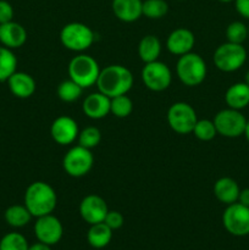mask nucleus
<instances>
[{"mask_svg": "<svg viewBox=\"0 0 249 250\" xmlns=\"http://www.w3.org/2000/svg\"><path fill=\"white\" fill-rule=\"evenodd\" d=\"M160 54L161 42L158 37L154 34H148L141 39L138 44V55L144 63L159 60Z\"/></svg>", "mask_w": 249, "mask_h": 250, "instance_id": "4be33fe9", "label": "nucleus"}, {"mask_svg": "<svg viewBox=\"0 0 249 250\" xmlns=\"http://www.w3.org/2000/svg\"><path fill=\"white\" fill-rule=\"evenodd\" d=\"M9 89L12 94L20 99L31 98L36 92V81L29 73L16 71L9 80L6 81Z\"/></svg>", "mask_w": 249, "mask_h": 250, "instance_id": "a211bd4d", "label": "nucleus"}, {"mask_svg": "<svg viewBox=\"0 0 249 250\" xmlns=\"http://www.w3.org/2000/svg\"><path fill=\"white\" fill-rule=\"evenodd\" d=\"M207 72L208 67L204 59L193 51L180 56L176 63V75L187 87H197L202 84L207 77Z\"/></svg>", "mask_w": 249, "mask_h": 250, "instance_id": "7ed1b4c3", "label": "nucleus"}, {"mask_svg": "<svg viewBox=\"0 0 249 250\" xmlns=\"http://www.w3.org/2000/svg\"><path fill=\"white\" fill-rule=\"evenodd\" d=\"M105 224L112 229V231H116V229H120L124 224V215L120 211H115V210H109L105 216L104 220Z\"/></svg>", "mask_w": 249, "mask_h": 250, "instance_id": "473e14b6", "label": "nucleus"}, {"mask_svg": "<svg viewBox=\"0 0 249 250\" xmlns=\"http://www.w3.org/2000/svg\"><path fill=\"white\" fill-rule=\"evenodd\" d=\"M51 246H48V244L45 243H42V242H37V243L32 244V246H29L28 250H51L50 248Z\"/></svg>", "mask_w": 249, "mask_h": 250, "instance_id": "e433bc0d", "label": "nucleus"}, {"mask_svg": "<svg viewBox=\"0 0 249 250\" xmlns=\"http://www.w3.org/2000/svg\"><path fill=\"white\" fill-rule=\"evenodd\" d=\"M142 6L143 1L142 0H112V12L115 16L122 22L137 21L143 16L142 14Z\"/></svg>", "mask_w": 249, "mask_h": 250, "instance_id": "6ab92c4d", "label": "nucleus"}, {"mask_svg": "<svg viewBox=\"0 0 249 250\" xmlns=\"http://www.w3.org/2000/svg\"><path fill=\"white\" fill-rule=\"evenodd\" d=\"M244 83H247V84L249 85V70L247 71L246 76H244Z\"/></svg>", "mask_w": 249, "mask_h": 250, "instance_id": "58836bf2", "label": "nucleus"}, {"mask_svg": "<svg viewBox=\"0 0 249 250\" xmlns=\"http://www.w3.org/2000/svg\"><path fill=\"white\" fill-rule=\"evenodd\" d=\"M248 38H249V24H248Z\"/></svg>", "mask_w": 249, "mask_h": 250, "instance_id": "a19ab883", "label": "nucleus"}, {"mask_svg": "<svg viewBox=\"0 0 249 250\" xmlns=\"http://www.w3.org/2000/svg\"><path fill=\"white\" fill-rule=\"evenodd\" d=\"M227 106L234 110H243L249 105V85L244 82L233 83L225 93Z\"/></svg>", "mask_w": 249, "mask_h": 250, "instance_id": "412c9836", "label": "nucleus"}, {"mask_svg": "<svg viewBox=\"0 0 249 250\" xmlns=\"http://www.w3.org/2000/svg\"><path fill=\"white\" fill-rule=\"evenodd\" d=\"M67 71L71 80L85 89L97 84L100 67L98 61L93 56L81 53L71 59Z\"/></svg>", "mask_w": 249, "mask_h": 250, "instance_id": "20e7f679", "label": "nucleus"}, {"mask_svg": "<svg viewBox=\"0 0 249 250\" xmlns=\"http://www.w3.org/2000/svg\"><path fill=\"white\" fill-rule=\"evenodd\" d=\"M107 211L109 208L106 202L99 195H85L80 204L81 217L89 225L104 222Z\"/></svg>", "mask_w": 249, "mask_h": 250, "instance_id": "4468645a", "label": "nucleus"}, {"mask_svg": "<svg viewBox=\"0 0 249 250\" xmlns=\"http://www.w3.org/2000/svg\"><path fill=\"white\" fill-rule=\"evenodd\" d=\"M133 75L128 68L122 65H109L100 70L95 85L103 94L115 98L127 94L133 87Z\"/></svg>", "mask_w": 249, "mask_h": 250, "instance_id": "f257e3e1", "label": "nucleus"}, {"mask_svg": "<svg viewBox=\"0 0 249 250\" xmlns=\"http://www.w3.org/2000/svg\"><path fill=\"white\" fill-rule=\"evenodd\" d=\"M110 103H111V98L98 90L97 93H92L85 97L82 104V110L85 116L89 119H104L110 112Z\"/></svg>", "mask_w": 249, "mask_h": 250, "instance_id": "dca6fc26", "label": "nucleus"}, {"mask_svg": "<svg viewBox=\"0 0 249 250\" xmlns=\"http://www.w3.org/2000/svg\"><path fill=\"white\" fill-rule=\"evenodd\" d=\"M219 1L225 2V4H227V2H232V1H234V0H219Z\"/></svg>", "mask_w": 249, "mask_h": 250, "instance_id": "ea45409f", "label": "nucleus"}, {"mask_svg": "<svg viewBox=\"0 0 249 250\" xmlns=\"http://www.w3.org/2000/svg\"><path fill=\"white\" fill-rule=\"evenodd\" d=\"M24 205L33 217L53 214L58 205V195L49 183L36 181L24 192Z\"/></svg>", "mask_w": 249, "mask_h": 250, "instance_id": "f03ea898", "label": "nucleus"}, {"mask_svg": "<svg viewBox=\"0 0 249 250\" xmlns=\"http://www.w3.org/2000/svg\"><path fill=\"white\" fill-rule=\"evenodd\" d=\"M198 121L197 112L192 105L185 102L173 103L167 110V124L178 134H189Z\"/></svg>", "mask_w": 249, "mask_h": 250, "instance_id": "1a4fd4ad", "label": "nucleus"}, {"mask_svg": "<svg viewBox=\"0 0 249 250\" xmlns=\"http://www.w3.org/2000/svg\"><path fill=\"white\" fill-rule=\"evenodd\" d=\"M222 224L229 234L244 237L249 234V208L236 202L227 205L222 214Z\"/></svg>", "mask_w": 249, "mask_h": 250, "instance_id": "9d476101", "label": "nucleus"}, {"mask_svg": "<svg viewBox=\"0 0 249 250\" xmlns=\"http://www.w3.org/2000/svg\"><path fill=\"white\" fill-rule=\"evenodd\" d=\"M142 81L149 90L164 92L172 82V72L165 62L156 60L144 65L142 70Z\"/></svg>", "mask_w": 249, "mask_h": 250, "instance_id": "9b49d317", "label": "nucleus"}, {"mask_svg": "<svg viewBox=\"0 0 249 250\" xmlns=\"http://www.w3.org/2000/svg\"><path fill=\"white\" fill-rule=\"evenodd\" d=\"M168 11V5L165 0H144L142 14L146 19L159 20L165 16Z\"/></svg>", "mask_w": 249, "mask_h": 250, "instance_id": "cd10ccee", "label": "nucleus"}, {"mask_svg": "<svg viewBox=\"0 0 249 250\" xmlns=\"http://www.w3.org/2000/svg\"><path fill=\"white\" fill-rule=\"evenodd\" d=\"M14 19V7L6 0H0V24L12 21Z\"/></svg>", "mask_w": 249, "mask_h": 250, "instance_id": "72a5a7b5", "label": "nucleus"}, {"mask_svg": "<svg viewBox=\"0 0 249 250\" xmlns=\"http://www.w3.org/2000/svg\"><path fill=\"white\" fill-rule=\"evenodd\" d=\"M132 111H133V102L131 100V98L127 97V94L111 98L110 112L114 116L119 117V119H124V117H128Z\"/></svg>", "mask_w": 249, "mask_h": 250, "instance_id": "bb28decb", "label": "nucleus"}, {"mask_svg": "<svg viewBox=\"0 0 249 250\" xmlns=\"http://www.w3.org/2000/svg\"><path fill=\"white\" fill-rule=\"evenodd\" d=\"M83 93V88L80 84L72 81L71 78L62 81L60 84L58 85L56 89V94H58L59 99L62 100L63 103H73L81 98Z\"/></svg>", "mask_w": 249, "mask_h": 250, "instance_id": "a878e982", "label": "nucleus"}, {"mask_svg": "<svg viewBox=\"0 0 249 250\" xmlns=\"http://www.w3.org/2000/svg\"><path fill=\"white\" fill-rule=\"evenodd\" d=\"M29 244L19 232H10L0 239V250H28Z\"/></svg>", "mask_w": 249, "mask_h": 250, "instance_id": "c85d7f7f", "label": "nucleus"}, {"mask_svg": "<svg viewBox=\"0 0 249 250\" xmlns=\"http://www.w3.org/2000/svg\"><path fill=\"white\" fill-rule=\"evenodd\" d=\"M212 190H214L215 198L220 203L225 205H229L238 200L241 188H239L238 183L233 178L221 177L215 182Z\"/></svg>", "mask_w": 249, "mask_h": 250, "instance_id": "aec40b11", "label": "nucleus"}, {"mask_svg": "<svg viewBox=\"0 0 249 250\" xmlns=\"http://www.w3.org/2000/svg\"><path fill=\"white\" fill-rule=\"evenodd\" d=\"M77 141L80 146L92 150L93 148L99 146L100 141H102V133H100L99 128L94 126L85 127L80 132Z\"/></svg>", "mask_w": 249, "mask_h": 250, "instance_id": "7c9ffc66", "label": "nucleus"}, {"mask_svg": "<svg viewBox=\"0 0 249 250\" xmlns=\"http://www.w3.org/2000/svg\"><path fill=\"white\" fill-rule=\"evenodd\" d=\"M112 238V229L105 222L90 225L87 233L88 243L95 249H103L109 246Z\"/></svg>", "mask_w": 249, "mask_h": 250, "instance_id": "5701e85b", "label": "nucleus"}, {"mask_svg": "<svg viewBox=\"0 0 249 250\" xmlns=\"http://www.w3.org/2000/svg\"><path fill=\"white\" fill-rule=\"evenodd\" d=\"M244 137H246V139L247 141H248V143H249V120L248 121H247V126H246V129H244V134H243Z\"/></svg>", "mask_w": 249, "mask_h": 250, "instance_id": "4c0bfd02", "label": "nucleus"}, {"mask_svg": "<svg viewBox=\"0 0 249 250\" xmlns=\"http://www.w3.org/2000/svg\"><path fill=\"white\" fill-rule=\"evenodd\" d=\"M50 134L54 142L60 146H68L72 144L78 138L80 129L76 120L70 116H59L53 121L50 127Z\"/></svg>", "mask_w": 249, "mask_h": 250, "instance_id": "ddd939ff", "label": "nucleus"}, {"mask_svg": "<svg viewBox=\"0 0 249 250\" xmlns=\"http://www.w3.org/2000/svg\"><path fill=\"white\" fill-rule=\"evenodd\" d=\"M4 217L9 226L15 227V229H21V227L28 225L33 216L26 208V205L15 204L5 210Z\"/></svg>", "mask_w": 249, "mask_h": 250, "instance_id": "b1692460", "label": "nucleus"}, {"mask_svg": "<svg viewBox=\"0 0 249 250\" xmlns=\"http://www.w3.org/2000/svg\"><path fill=\"white\" fill-rule=\"evenodd\" d=\"M248 38V26L241 21H233L227 26L226 39L227 42L236 44H243Z\"/></svg>", "mask_w": 249, "mask_h": 250, "instance_id": "2f4dec72", "label": "nucleus"}, {"mask_svg": "<svg viewBox=\"0 0 249 250\" xmlns=\"http://www.w3.org/2000/svg\"><path fill=\"white\" fill-rule=\"evenodd\" d=\"M27 42V31L22 24L10 21L0 24V43L9 49H19Z\"/></svg>", "mask_w": 249, "mask_h": 250, "instance_id": "f3484780", "label": "nucleus"}, {"mask_svg": "<svg viewBox=\"0 0 249 250\" xmlns=\"http://www.w3.org/2000/svg\"><path fill=\"white\" fill-rule=\"evenodd\" d=\"M34 234H36L37 239L42 243L54 246V244L59 243L60 239L62 238V224L53 214L37 217V221L34 224Z\"/></svg>", "mask_w": 249, "mask_h": 250, "instance_id": "f8f14e48", "label": "nucleus"}, {"mask_svg": "<svg viewBox=\"0 0 249 250\" xmlns=\"http://www.w3.org/2000/svg\"><path fill=\"white\" fill-rule=\"evenodd\" d=\"M234 7L242 17L249 20V0H234Z\"/></svg>", "mask_w": 249, "mask_h": 250, "instance_id": "f704fd0d", "label": "nucleus"}, {"mask_svg": "<svg viewBox=\"0 0 249 250\" xmlns=\"http://www.w3.org/2000/svg\"><path fill=\"white\" fill-rule=\"evenodd\" d=\"M247 56L248 54L243 44L226 42L215 49L212 60L217 70L228 73L239 70L246 63Z\"/></svg>", "mask_w": 249, "mask_h": 250, "instance_id": "423d86ee", "label": "nucleus"}, {"mask_svg": "<svg viewBox=\"0 0 249 250\" xmlns=\"http://www.w3.org/2000/svg\"><path fill=\"white\" fill-rule=\"evenodd\" d=\"M195 44V37L188 28H176L166 39V48L171 54L182 56L192 51Z\"/></svg>", "mask_w": 249, "mask_h": 250, "instance_id": "2eb2a0df", "label": "nucleus"}, {"mask_svg": "<svg viewBox=\"0 0 249 250\" xmlns=\"http://www.w3.org/2000/svg\"><path fill=\"white\" fill-rule=\"evenodd\" d=\"M192 133L202 142H210L217 136V131L214 125V121L208 119L198 120Z\"/></svg>", "mask_w": 249, "mask_h": 250, "instance_id": "c756f323", "label": "nucleus"}, {"mask_svg": "<svg viewBox=\"0 0 249 250\" xmlns=\"http://www.w3.org/2000/svg\"><path fill=\"white\" fill-rule=\"evenodd\" d=\"M94 156L90 149L82 146H72L62 159V167L68 176L75 178L83 177L93 167Z\"/></svg>", "mask_w": 249, "mask_h": 250, "instance_id": "6e6552de", "label": "nucleus"}, {"mask_svg": "<svg viewBox=\"0 0 249 250\" xmlns=\"http://www.w3.org/2000/svg\"><path fill=\"white\" fill-rule=\"evenodd\" d=\"M237 202L249 208V188L241 189V192H239V195H238V200H237Z\"/></svg>", "mask_w": 249, "mask_h": 250, "instance_id": "c9c22d12", "label": "nucleus"}, {"mask_svg": "<svg viewBox=\"0 0 249 250\" xmlns=\"http://www.w3.org/2000/svg\"><path fill=\"white\" fill-rule=\"evenodd\" d=\"M17 71V58L6 46H0V82L9 80Z\"/></svg>", "mask_w": 249, "mask_h": 250, "instance_id": "393cba45", "label": "nucleus"}, {"mask_svg": "<svg viewBox=\"0 0 249 250\" xmlns=\"http://www.w3.org/2000/svg\"><path fill=\"white\" fill-rule=\"evenodd\" d=\"M212 121L216 127L217 134L226 138H238L244 134L248 120L239 110L227 107L217 112Z\"/></svg>", "mask_w": 249, "mask_h": 250, "instance_id": "0eeeda50", "label": "nucleus"}, {"mask_svg": "<svg viewBox=\"0 0 249 250\" xmlns=\"http://www.w3.org/2000/svg\"><path fill=\"white\" fill-rule=\"evenodd\" d=\"M94 32L89 26L81 22L65 24L60 32V42L66 49L75 53H83L94 43Z\"/></svg>", "mask_w": 249, "mask_h": 250, "instance_id": "39448f33", "label": "nucleus"}]
</instances>
